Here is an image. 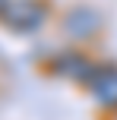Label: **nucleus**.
Instances as JSON below:
<instances>
[{
    "label": "nucleus",
    "mask_w": 117,
    "mask_h": 120,
    "mask_svg": "<svg viewBox=\"0 0 117 120\" xmlns=\"http://www.w3.org/2000/svg\"><path fill=\"white\" fill-rule=\"evenodd\" d=\"M0 19H3L13 32H35L38 25L48 19V6H44L41 0H10Z\"/></svg>",
    "instance_id": "1"
},
{
    "label": "nucleus",
    "mask_w": 117,
    "mask_h": 120,
    "mask_svg": "<svg viewBox=\"0 0 117 120\" xmlns=\"http://www.w3.org/2000/svg\"><path fill=\"white\" fill-rule=\"evenodd\" d=\"M98 29H101V16L95 10H89V6H76V10H70L63 16V32L70 38H76V41L92 38Z\"/></svg>",
    "instance_id": "2"
},
{
    "label": "nucleus",
    "mask_w": 117,
    "mask_h": 120,
    "mask_svg": "<svg viewBox=\"0 0 117 120\" xmlns=\"http://www.w3.org/2000/svg\"><path fill=\"white\" fill-rule=\"evenodd\" d=\"M89 92L101 108H117V66H98L89 79Z\"/></svg>",
    "instance_id": "3"
},
{
    "label": "nucleus",
    "mask_w": 117,
    "mask_h": 120,
    "mask_svg": "<svg viewBox=\"0 0 117 120\" xmlns=\"http://www.w3.org/2000/svg\"><path fill=\"white\" fill-rule=\"evenodd\" d=\"M54 70L60 73V76H67V79H76V82H86L89 85V79L95 76L98 66H92V60L82 57L79 51H70V54H60L54 60Z\"/></svg>",
    "instance_id": "4"
},
{
    "label": "nucleus",
    "mask_w": 117,
    "mask_h": 120,
    "mask_svg": "<svg viewBox=\"0 0 117 120\" xmlns=\"http://www.w3.org/2000/svg\"><path fill=\"white\" fill-rule=\"evenodd\" d=\"M6 3H10V0H0V16H3V10H6Z\"/></svg>",
    "instance_id": "5"
}]
</instances>
